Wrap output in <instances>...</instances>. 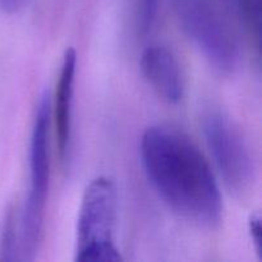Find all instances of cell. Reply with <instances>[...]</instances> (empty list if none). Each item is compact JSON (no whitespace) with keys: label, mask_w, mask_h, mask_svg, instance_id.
Listing matches in <instances>:
<instances>
[{"label":"cell","mask_w":262,"mask_h":262,"mask_svg":"<svg viewBox=\"0 0 262 262\" xmlns=\"http://www.w3.org/2000/svg\"><path fill=\"white\" fill-rule=\"evenodd\" d=\"M140 154L148 181L174 212L206 227L220 222L222 196L216 178L186 133L166 125L147 128Z\"/></svg>","instance_id":"1"},{"label":"cell","mask_w":262,"mask_h":262,"mask_svg":"<svg viewBox=\"0 0 262 262\" xmlns=\"http://www.w3.org/2000/svg\"><path fill=\"white\" fill-rule=\"evenodd\" d=\"M182 30L205 58L223 73L237 71L242 60V27L233 0H174Z\"/></svg>","instance_id":"2"},{"label":"cell","mask_w":262,"mask_h":262,"mask_svg":"<svg viewBox=\"0 0 262 262\" xmlns=\"http://www.w3.org/2000/svg\"><path fill=\"white\" fill-rule=\"evenodd\" d=\"M118 191L114 179L96 177L82 196L76 230V256L79 262L120 261L115 243Z\"/></svg>","instance_id":"3"},{"label":"cell","mask_w":262,"mask_h":262,"mask_svg":"<svg viewBox=\"0 0 262 262\" xmlns=\"http://www.w3.org/2000/svg\"><path fill=\"white\" fill-rule=\"evenodd\" d=\"M50 99L40 100L30 142V193L20 222V248L25 260H33L42 238L46 197L49 188V125Z\"/></svg>","instance_id":"4"},{"label":"cell","mask_w":262,"mask_h":262,"mask_svg":"<svg viewBox=\"0 0 262 262\" xmlns=\"http://www.w3.org/2000/svg\"><path fill=\"white\" fill-rule=\"evenodd\" d=\"M202 128L223 182L237 196H245L256 181V163L239 128L220 112H209Z\"/></svg>","instance_id":"5"},{"label":"cell","mask_w":262,"mask_h":262,"mask_svg":"<svg viewBox=\"0 0 262 262\" xmlns=\"http://www.w3.org/2000/svg\"><path fill=\"white\" fill-rule=\"evenodd\" d=\"M141 71L159 97L178 104L184 95V77L173 51L161 45L148 46L141 55Z\"/></svg>","instance_id":"6"},{"label":"cell","mask_w":262,"mask_h":262,"mask_svg":"<svg viewBox=\"0 0 262 262\" xmlns=\"http://www.w3.org/2000/svg\"><path fill=\"white\" fill-rule=\"evenodd\" d=\"M77 55L73 48L67 49L61 63L60 76L56 83L55 104H54V120H55L56 145L60 156L67 154L71 138V113L73 100V84L76 76Z\"/></svg>","instance_id":"7"},{"label":"cell","mask_w":262,"mask_h":262,"mask_svg":"<svg viewBox=\"0 0 262 262\" xmlns=\"http://www.w3.org/2000/svg\"><path fill=\"white\" fill-rule=\"evenodd\" d=\"M241 27L250 38L252 46L260 53L261 3L260 0H233Z\"/></svg>","instance_id":"8"},{"label":"cell","mask_w":262,"mask_h":262,"mask_svg":"<svg viewBox=\"0 0 262 262\" xmlns=\"http://www.w3.org/2000/svg\"><path fill=\"white\" fill-rule=\"evenodd\" d=\"M14 210L10 209L5 214L0 232V261H13L17 258V227Z\"/></svg>","instance_id":"9"},{"label":"cell","mask_w":262,"mask_h":262,"mask_svg":"<svg viewBox=\"0 0 262 262\" xmlns=\"http://www.w3.org/2000/svg\"><path fill=\"white\" fill-rule=\"evenodd\" d=\"M159 0H136V26L140 36L147 35L152 28Z\"/></svg>","instance_id":"10"},{"label":"cell","mask_w":262,"mask_h":262,"mask_svg":"<svg viewBox=\"0 0 262 262\" xmlns=\"http://www.w3.org/2000/svg\"><path fill=\"white\" fill-rule=\"evenodd\" d=\"M248 230H250L251 239H252L253 246H255L256 251L260 255L261 253V235H262V228H261V219L257 215H253L250 217L248 222Z\"/></svg>","instance_id":"11"},{"label":"cell","mask_w":262,"mask_h":262,"mask_svg":"<svg viewBox=\"0 0 262 262\" xmlns=\"http://www.w3.org/2000/svg\"><path fill=\"white\" fill-rule=\"evenodd\" d=\"M25 0H0V8L8 14L18 12Z\"/></svg>","instance_id":"12"}]
</instances>
